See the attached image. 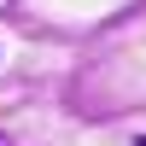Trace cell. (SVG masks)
Instances as JSON below:
<instances>
[{"label": "cell", "mask_w": 146, "mask_h": 146, "mask_svg": "<svg viewBox=\"0 0 146 146\" xmlns=\"http://www.w3.org/2000/svg\"><path fill=\"white\" fill-rule=\"evenodd\" d=\"M140 146H146V135H140Z\"/></svg>", "instance_id": "cell-1"}]
</instances>
